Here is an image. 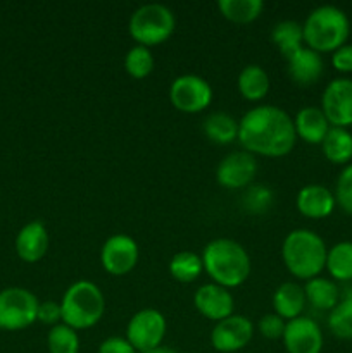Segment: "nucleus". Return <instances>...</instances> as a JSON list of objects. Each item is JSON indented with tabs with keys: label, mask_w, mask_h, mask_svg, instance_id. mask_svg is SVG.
I'll return each instance as SVG.
<instances>
[{
	"label": "nucleus",
	"mask_w": 352,
	"mask_h": 353,
	"mask_svg": "<svg viewBox=\"0 0 352 353\" xmlns=\"http://www.w3.org/2000/svg\"><path fill=\"white\" fill-rule=\"evenodd\" d=\"M238 141L252 155L283 157L295 147L293 119L276 105H257L238 121Z\"/></svg>",
	"instance_id": "nucleus-1"
},
{
	"label": "nucleus",
	"mask_w": 352,
	"mask_h": 353,
	"mask_svg": "<svg viewBox=\"0 0 352 353\" xmlns=\"http://www.w3.org/2000/svg\"><path fill=\"white\" fill-rule=\"evenodd\" d=\"M202 262L204 271L213 283L228 290L240 286L251 274V257L247 250L230 238L209 241L202 252Z\"/></svg>",
	"instance_id": "nucleus-2"
},
{
	"label": "nucleus",
	"mask_w": 352,
	"mask_h": 353,
	"mask_svg": "<svg viewBox=\"0 0 352 353\" xmlns=\"http://www.w3.org/2000/svg\"><path fill=\"white\" fill-rule=\"evenodd\" d=\"M328 247L313 230L299 228L290 231L282 245V259L290 274L302 281L317 278L326 265Z\"/></svg>",
	"instance_id": "nucleus-3"
},
{
	"label": "nucleus",
	"mask_w": 352,
	"mask_h": 353,
	"mask_svg": "<svg viewBox=\"0 0 352 353\" xmlns=\"http://www.w3.org/2000/svg\"><path fill=\"white\" fill-rule=\"evenodd\" d=\"M304 45L317 54H333L347 43L351 34L349 16L337 6H320L307 14L302 24Z\"/></svg>",
	"instance_id": "nucleus-4"
},
{
	"label": "nucleus",
	"mask_w": 352,
	"mask_h": 353,
	"mask_svg": "<svg viewBox=\"0 0 352 353\" xmlns=\"http://www.w3.org/2000/svg\"><path fill=\"white\" fill-rule=\"evenodd\" d=\"M62 324L75 331L93 327L106 312V299L99 286L92 281H76L66 290L61 300Z\"/></svg>",
	"instance_id": "nucleus-5"
},
{
	"label": "nucleus",
	"mask_w": 352,
	"mask_h": 353,
	"mask_svg": "<svg viewBox=\"0 0 352 353\" xmlns=\"http://www.w3.org/2000/svg\"><path fill=\"white\" fill-rule=\"evenodd\" d=\"M176 28V17L169 7L162 3H144L130 17L128 31L137 45L154 47L171 38Z\"/></svg>",
	"instance_id": "nucleus-6"
},
{
	"label": "nucleus",
	"mask_w": 352,
	"mask_h": 353,
	"mask_svg": "<svg viewBox=\"0 0 352 353\" xmlns=\"http://www.w3.org/2000/svg\"><path fill=\"white\" fill-rule=\"evenodd\" d=\"M37 296L26 288L12 286L0 292V330L21 331L31 326L38 317Z\"/></svg>",
	"instance_id": "nucleus-7"
},
{
	"label": "nucleus",
	"mask_w": 352,
	"mask_h": 353,
	"mask_svg": "<svg viewBox=\"0 0 352 353\" xmlns=\"http://www.w3.org/2000/svg\"><path fill=\"white\" fill-rule=\"evenodd\" d=\"M169 100L179 112H202L213 102V88L202 76L182 74L169 86Z\"/></svg>",
	"instance_id": "nucleus-8"
},
{
	"label": "nucleus",
	"mask_w": 352,
	"mask_h": 353,
	"mask_svg": "<svg viewBox=\"0 0 352 353\" xmlns=\"http://www.w3.org/2000/svg\"><path fill=\"white\" fill-rule=\"evenodd\" d=\"M166 317L155 309H144L133 314L126 326V340L138 353L161 347L166 336Z\"/></svg>",
	"instance_id": "nucleus-9"
},
{
	"label": "nucleus",
	"mask_w": 352,
	"mask_h": 353,
	"mask_svg": "<svg viewBox=\"0 0 352 353\" xmlns=\"http://www.w3.org/2000/svg\"><path fill=\"white\" fill-rule=\"evenodd\" d=\"M321 110L330 126H352V79L335 78L324 88L321 97Z\"/></svg>",
	"instance_id": "nucleus-10"
},
{
	"label": "nucleus",
	"mask_w": 352,
	"mask_h": 353,
	"mask_svg": "<svg viewBox=\"0 0 352 353\" xmlns=\"http://www.w3.org/2000/svg\"><path fill=\"white\" fill-rule=\"evenodd\" d=\"M254 336V324L245 316H233L216 323L211 331V345L221 353H233L251 343Z\"/></svg>",
	"instance_id": "nucleus-11"
},
{
	"label": "nucleus",
	"mask_w": 352,
	"mask_h": 353,
	"mask_svg": "<svg viewBox=\"0 0 352 353\" xmlns=\"http://www.w3.org/2000/svg\"><path fill=\"white\" fill-rule=\"evenodd\" d=\"M104 271L110 276H124L135 269L138 262V245L128 234H113L100 250Z\"/></svg>",
	"instance_id": "nucleus-12"
},
{
	"label": "nucleus",
	"mask_w": 352,
	"mask_h": 353,
	"mask_svg": "<svg viewBox=\"0 0 352 353\" xmlns=\"http://www.w3.org/2000/svg\"><path fill=\"white\" fill-rule=\"evenodd\" d=\"M257 174L255 155L248 152H233L219 162L216 169V179L223 188L242 190L251 186Z\"/></svg>",
	"instance_id": "nucleus-13"
},
{
	"label": "nucleus",
	"mask_w": 352,
	"mask_h": 353,
	"mask_svg": "<svg viewBox=\"0 0 352 353\" xmlns=\"http://www.w3.org/2000/svg\"><path fill=\"white\" fill-rule=\"evenodd\" d=\"M282 340L286 353H321L324 341L320 324L302 316L286 323Z\"/></svg>",
	"instance_id": "nucleus-14"
},
{
	"label": "nucleus",
	"mask_w": 352,
	"mask_h": 353,
	"mask_svg": "<svg viewBox=\"0 0 352 353\" xmlns=\"http://www.w3.org/2000/svg\"><path fill=\"white\" fill-rule=\"evenodd\" d=\"M193 303L204 317L214 321V323H219V321L233 316V295H231L230 290L223 288L216 283H207V285L199 286L195 295H193Z\"/></svg>",
	"instance_id": "nucleus-15"
},
{
	"label": "nucleus",
	"mask_w": 352,
	"mask_h": 353,
	"mask_svg": "<svg viewBox=\"0 0 352 353\" xmlns=\"http://www.w3.org/2000/svg\"><path fill=\"white\" fill-rule=\"evenodd\" d=\"M286 71L293 83L299 86H311L323 76L324 61L321 54L304 45L300 50L286 59Z\"/></svg>",
	"instance_id": "nucleus-16"
},
{
	"label": "nucleus",
	"mask_w": 352,
	"mask_h": 353,
	"mask_svg": "<svg viewBox=\"0 0 352 353\" xmlns=\"http://www.w3.org/2000/svg\"><path fill=\"white\" fill-rule=\"evenodd\" d=\"M297 210L309 219H324L335 210V193L323 185H306L295 199Z\"/></svg>",
	"instance_id": "nucleus-17"
},
{
	"label": "nucleus",
	"mask_w": 352,
	"mask_h": 353,
	"mask_svg": "<svg viewBox=\"0 0 352 353\" xmlns=\"http://www.w3.org/2000/svg\"><path fill=\"white\" fill-rule=\"evenodd\" d=\"M48 231L41 221H31L26 226L21 228L16 236V252L21 261L38 262L48 250Z\"/></svg>",
	"instance_id": "nucleus-18"
},
{
	"label": "nucleus",
	"mask_w": 352,
	"mask_h": 353,
	"mask_svg": "<svg viewBox=\"0 0 352 353\" xmlns=\"http://www.w3.org/2000/svg\"><path fill=\"white\" fill-rule=\"evenodd\" d=\"M293 128H295L297 138L311 145H321L326 133L330 131V123L323 114L321 107L307 105L302 107L293 117Z\"/></svg>",
	"instance_id": "nucleus-19"
},
{
	"label": "nucleus",
	"mask_w": 352,
	"mask_h": 353,
	"mask_svg": "<svg viewBox=\"0 0 352 353\" xmlns=\"http://www.w3.org/2000/svg\"><path fill=\"white\" fill-rule=\"evenodd\" d=\"M306 303L304 286H300L299 283H282L276 288V292L273 293V309H275V314L282 317V319H285L286 323L300 317Z\"/></svg>",
	"instance_id": "nucleus-20"
},
{
	"label": "nucleus",
	"mask_w": 352,
	"mask_h": 353,
	"mask_svg": "<svg viewBox=\"0 0 352 353\" xmlns=\"http://www.w3.org/2000/svg\"><path fill=\"white\" fill-rule=\"evenodd\" d=\"M304 293H306V302L321 312L333 310L342 299L337 283L328 278H321V276L306 281Z\"/></svg>",
	"instance_id": "nucleus-21"
},
{
	"label": "nucleus",
	"mask_w": 352,
	"mask_h": 353,
	"mask_svg": "<svg viewBox=\"0 0 352 353\" xmlns=\"http://www.w3.org/2000/svg\"><path fill=\"white\" fill-rule=\"evenodd\" d=\"M323 155L337 165H347L352 162V133L347 128L331 126L324 140L321 141Z\"/></svg>",
	"instance_id": "nucleus-22"
},
{
	"label": "nucleus",
	"mask_w": 352,
	"mask_h": 353,
	"mask_svg": "<svg viewBox=\"0 0 352 353\" xmlns=\"http://www.w3.org/2000/svg\"><path fill=\"white\" fill-rule=\"evenodd\" d=\"M238 92L245 100L259 102L264 99L269 92V76L259 64H248L240 71L237 79Z\"/></svg>",
	"instance_id": "nucleus-23"
},
{
	"label": "nucleus",
	"mask_w": 352,
	"mask_h": 353,
	"mask_svg": "<svg viewBox=\"0 0 352 353\" xmlns=\"http://www.w3.org/2000/svg\"><path fill=\"white\" fill-rule=\"evenodd\" d=\"M271 41L276 45L280 54L285 59L295 54L304 47V30L302 24L293 19L280 21L271 31Z\"/></svg>",
	"instance_id": "nucleus-24"
},
{
	"label": "nucleus",
	"mask_w": 352,
	"mask_h": 353,
	"mask_svg": "<svg viewBox=\"0 0 352 353\" xmlns=\"http://www.w3.org/2000/svg\"><path fill=\"white\" fill-rule=\"evenodd\" d=\"M204 133L213 143L228 145L238 140V121L226 112H213L204 119Z\"/></svg>",
	"instance_id": "nucleus-25"
},
{
	"label": "nucleus",
	"mask_w": 352,
	"mask_h": 353,
	"mask_svg": "<svg viewBox=\"0 0 352 353\" xmlns=\"http://www.w3.org/2000/svg\"><path fill=\"white\" fill-rule=\"evenodd\" d=\"M324 269L333 281H352V241H338L328 248Z\"/></svg>",
	"instance_id": "nucleus-26"
},
{
	"label": "nucleus",
	"mask_w": 352,
	"mask_h": 353,
	"mask_svg": "<svg viewBox=\"0 0 352 353\" xmlns=\"http://www.w3.org/2000/svg\"><path fill=\"white\" fill-rule=\"evenodd\" d=\"M217 9L231 23L248 24L261 16L264 2L262 0H219Z\"/></svg>",
	"instance_id": "nucleus-27"
},
{
	"label": "nucleus",
	"mask_w": 352,
	"mask_h": 353,
	"mask_svg": "<svg viewBox=\"0 0 352 353\" xmlns=\"http://www.w3.org/2000/svg\"><path fill=\"white\" fill-rule=\"evenodd\" d=\"M204 272V262L195 252L183 250L173 255L169 262V274L179 283H193Z\"/></svg>",
	"instance_id": "nucleus-28"
},
{
	"label": "nucleus",
	"mask_w": 352,
	"mask_h": 353,
	"mask_svg": "<svg viewBox=\"0 0 352 353\" xmlns=\"http://www.w3.org/2000/svg\"><path fill=\"white\" fill-rule=\"evenodd\" d=\"M328 330L340 340H352V293H344L337 307L330 310Z\"/></svg>",
	"instance_id": "nucleus-29"
},
{
	"label": "nucleus",
	"mask_w": 352,
	"mask_h": 353,
	"mask_svg": "<svg viewBox=\"0 0 352 353\" xmlns=\"http://www.w3.org/2000/svg\"><path fill=\"white\" fill-rule=\"evenodd\" d=\"M124 69L135 79H144L154 69V55L150 48L144 45H135L124 55Z\"/></svg>",
	"instance_id": "nucleus-30"
},
{
	"label": "nucleus",
	"mask_w": 352,
	"mask_h": 353,
	"mask_svg": "<svg viewBox=\"0 0 352 353\" xmlns=\"http://www.w3.org/2000/svg\"><path fill=\"white\" fill-rule=\"evenodd\" d=\"M47 347L50 353H79L78 331L66 324H57L47 334Z\"/></svg>",
	"instance_id": "nucleus-31"
},
{
	"label": "nucleus",
	"mask_w": 352,
	"mask_h": 353,
	"mask_svg": "<svg viewBox=\"0 0 352 353\" xmlns=\"http://www.w3.org/2000/svg\"><path fill=\"white\" fill-rule=\"evenodd\" d=\"M275 202V193L264 185L247 186L245 193L242 195V205L251 214H262L271 209Z\"/></svg>",
	"instance_id": "nucleus-32"
},
{
	"label": "nucleus",
	"mask_w": 352,
	"mask_h": 353,
	"mask_svg": "<svg viewBox=\"0 0 352 353\" xmlns=\"http://www.w3.org/2000/svg\"><path fill=\"white\" fill-rule=\"evenodd\" d=\"M333 193L337 205L352 216V162L340 171Z\"/></svg>",
	"instance_id": "nucleus-33"
},
{
	"label": "nucleus",
	"mask_w": 352,
	"mask_h": 353,
	"mask_svg": "<svg viewBox=\"0 0 352 353\" xmlns=\"http://www.w3.org/2000/svg\"><path fill=\"white\" fill-rule=\"evenodd\" d=\"M285 326L286 321L276 316L275 312L266 314L259 321V333L264 338H268V340H280V338H283V333H285Z\"/></svg>",
	"instance_id": "nucleus-34"
},
{
	"label": "nucleus",
	"mask_w": 352,
	"mask_h": 353,
	"mask_svg": "<svg viewBox=\"0 0 352 353\" xmlns=\"http://www.w3.org/2000/svg\"><path fill=\"white\" fill-rule=\"evenodd\" d=\"M37 321H40V323H43V324H48V326H52V327L57 326L59 323H62L61 302H52V300L40 302Z\"/></svg>",
	"instance_id": "nucleus-35"
},
{
	"label": "nucleus",
	"mask_w": 352,
	"mask_h": 353,
	"mask_svg": "<svg viewBox=\"0 0 352 353\" xmlns=\"http://www.w3.org/2000/svg\"><path fill=\"white\" fill-rule=\"evenodd\" d=\"M331 65L335 68V71L342 72V74L352 72V43L342 45L331 54Z\"/></svg>",
	"instance_id": "nucleus-36"
},
{
	"label": "nucleus",
	"mask_w": 352,
	"mask_h": 353,
	"mask_svg": "<svg viewBox=\"0 0 352 353\" xmlns=\"http://www.w3.org/2000/svg\"><path fill=\"white\" fill-rule=\"evenodd\" d=\"M99 353H138V352L131 347V343L126 340V338L110 336L100 343Z\"/></svg>",
	"instance_id": "nucleus-37"
},
{
	"label": "nucleus",
	"mask_w": 352,
	"mask_h": 353,
	"mask_svg": "<svg viewBox=\"0 0 352 353\" xmlns=\"http://www.w3.org/2000/svg\"><path fill=\"white\" fill-rule=\"evenodd\" d=\"M144 353H178V352L173 350V348H169V347H164V345H161V347L154 348V350H148V352H144Z\"/></svg>",
	"instance_id": "nucleus-38"
}]
</instances>
